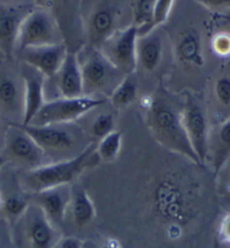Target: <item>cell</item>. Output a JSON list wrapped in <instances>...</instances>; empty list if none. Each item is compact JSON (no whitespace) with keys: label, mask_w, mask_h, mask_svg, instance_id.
Wrapping results in <instances>:
<instances>
[{"label":"cell","mask_w":230,"mask_h":248,"mask_svg":"<svg viewBox=\"0 0 230 248\" xmlns=\"http://www.w3.org/2000/svg\"><path fill=\"white\" fill-rule=\"evenodd\" d=\"M24 8L25 6L0 3V53L6 59L13 58L20 23L31 10Z\"/></svg>","instance_id":"cell-17"},{"label":"cell","mask_w":230,"mask_h":248,"mask_svg":"<svg viewBox=\"0 0 230 248\" xmlns=\"http://www.w3.org/2000/svg\"><path fill=\"white\" fill-rule=\"evenodd\" d=\"M7 128H8V123L0 117V154H2L3 147H5Z\"/></svg>","instance_id":"cell-35"},{"label":"cell","mask_w":230,"mask_h":248,"mask_svg":"<svg viewBox=\"0 0 230 248\" xmlns=\"http://www.w3.org/2000/svg\"><path fill=\"white\" fill-rule=\"evenodd\" d=\"M120 8L112 0H99L90 10L84 25L89 46L100 48L101 45L119 30Z\"/></svg>","instance_id":"cell-12"},{"label":"cell","mask_w":230,"mask_h":248,"mask_svg":"<svg viewBox=\"0 0 230 248\" xmlns=\"http://www.w3.org/2000/svg\"><path fill=\"white\" fill-rule=\"evenodd\" d=\"M181 116L191 146L199 158L201 165H203L208 158L210 140L207 113L198 100L189 95L184 100Z\"/></svg>","instance_id":"cell-11"},{"label":"cell","mask_w":230,"mask_h":248,"mask_svg":"<svg viewBox=\"0 0 230 248\" xmlns=\"http://www.w3.org/2000/svg\"><path fill=\"white\" fill-rule=\"evenodd\" d=\"M175 0H156V5L154 9L153 17V30H156L158 26L164 24L168 20L169 13L173 8Z\"/></svg>","instance_id":"cell-29"},{"label":"cell","mask_w":230,"mask_h":248,"mask_svg":"<svg viewBox=\"0 0 230 248\" xmlns=\"http://www.w3.org/2000/svg\"><path fill=\"white\" fill-rule=\"evenodd\" d=\"M175 55L185 68H201L204 65L202 41L194 28L184 30L175 43Z\"/></svg>","instance_id":"cell-19"},{"label":"cell","mask_w":230,"mask_h":248,"mask_svg":"<svg viewBox=\"0 0 230 248\" xmlns=\"http://www.w3.org/2000/svg\"><path fill=\"white\" fill-rule=\"evenodd\" d=\"M64 43L58 20L45 8L31 9L20 23L15 52L20 54L31 47Z\"/></svg>","instance_id":"cell-6"},{"label":"cell","mask_w":230,"mask_h":248,"mask_svg":"<svg viewBox=\"0 0 230 248\" xmlns=\"http://www.w3.org/2000/svg\"><path fill=\"white\" fill-rule=\"evenodd\" d=\"M60 97L77 98L84 95L82 73L77 53L68 52L61 68L53 78Z\"/></svg>","instance_id":"cell-18"},{"label":"cell","mask_w":230,"mask_h":248,"mask_svg":"<svg viewBox=\"0 0 230 248\" xmlns=\"http://www.w3.org/2000/svg\"><path fill=\"white\" fill-rule=\"evenodd\" d=\"M38 5H41L42 8H45L51 12V8H55L56 6L61 7L69 3L70 0H34Z\"/></svg>","instance_id":"cell-34"},{"label":"cell","mask_w":230,"mask_h":248,"mask_svg":"<svg viewBox=\"0 0 230 248\" xmlns=\"http://www.w3.org/2000/svg\"><path fill=\"white\" fill-rule=\"evenodd\" d=\"M211 48L215 55L221 58L230 56V34L229 33H218L211 40Z\"/></svg>","instance_id":"cell-30"},{"label":"cell","mask_w":230,"mask_h":248,"mask_svg":"<svg viewBox=\"0 0 230 248\" xmlns=\"http://www.w3.org/2000/svg\"><path fill=\"white\" fill-rule=\"evenodd\" d=\"M20 126L45 152L51 162L76 157L88 146L80 145L84 140V134L73 123Z\"/></svg>","instance_id":"cell-3"},{"label":"cell","mask_w":230,"mask_h":248,"mask_svg":"<svg viewBox=\"0 0 230 248\" xmlns=\"http://www.w3.org/2000/svg\"><path fill=\"white\" fill-rule=\"evenodd\" d=\"M209 155L212 170L217 175L230 158V118L218 127L215 137L209 140Z\"/></svg>","instance_id":"cell-21"},{"label":"cell","mask_w":230,"mask_h":248,"mask_svg":"<svg viewBox=\"0 0 230 248\" xmlns=\"http://www.w3.org/2000/svg\"><path fill=\"white\" fill-rule=\"evenodd\" d=\"M68 47L64 43L27 48L20 53L23 63L41 72L46 79H53L61 68Z\"/></svg>","instance_id":"cell-14"},{"label":"cell","mask_w":230,"mask_h":248,"mask_svg":"<svg viewBox=\"0 0 230 248\" xmlns=\"http://www.w3.org/2000/svg\"><path fill=\"white\" fill-rule=\"evenodd\" d=\"M99 248H122V247H119L118 244L116 243V244H106V245H102Z\"/></svg>","instance_id":"cell-37"},{"label":"cell","mask_w":230,"mask_h":248,"mask_svg":"<svg viewBox=\"0 0 230 248\" xmlns=\"http://www.w3.org/2000/svg\"><path fill=\"white\" fill-rule=\"evenodd\" d=\"M70 209L73 224L77 228H84V227L92 224V221L94 220V204L92 202L89 193L83 187H77L76 190H72Z\"/></svg>","instance_id":"cell-22"},{"label":"cell","mask_w":230,"mask_h":248,"mask_svg":"<svg viewBox=\"0 0 230 248\" xmlns=\"http://www.w3.org/2000/svg\"><path fill=\"white\" fill-rule=\"evenodd\" d=\"M19 221H23L25 238L31 248H55L58 246L61 239L59 228L48 220L36 203H31Z\"/></svg>","instance_id":"cell-13"},{"label":"cell","mask_w":230,"mask_h":248,"mask_svg":"<svg viewBox=\"0 0 230 248\" xmlns=\"http://www.w3.org/2000/svg\"><path fill=\"white\" fill-rule=\"evenodd\" d=\"M107 98L86 94L77 98H53L52 100L45 101L40 111L28 125L43 126L74 123L88 112L107 104Z\"/></svg>","instance_id":"cell-7"},{"label":"cell","mask_w":230,"mask_h":248,"mask_svg":"<svg viewBox=\"0 0 230 248\" xmlns=\"http://www.w3.org/2000/svg\"><path fill=\"white\" fill-rule=\"evenodd\" d=\"M138 36V28L132 24L125 28H119L99 49L116 69L128 76L137 68Z\"/></svg>","instance_id":"cell-9"},{"label":"cell","mask_w":230,"mask_h":248,"mask_svg":"<svg viewBox=\"0 0 230 248\" xmlns=\"http://www.w3.org/2000/svg\"><path fill=\"white\" fill-rule=\"evenodd\" d=\"M219 235L225 243L230 245V212L222 218L219 227Z\"/></svg>","instance_id":"cell-31"},{"label":"cell","mask_w":230,"mask_h":248,"mask_svg":"<svg viewBox=\"0 0 230 248\" xmlns=\"http://www.w3.org/2000/svg\"><path fill=\"white\" fill-rule=\"evenodd\" d=\"M25 88V110L22 125L31 124L34 117L45 104V82L46 78L37 70L23 63L20 69Z\"/></svg>","instance_id":"cell-16"},{"label":"cell","mask_w":230,"mask_h":248,"mask_svg":"<svg viewBox=\"0 0 230 248\" xmlns=\"http://www.w3.org/2000/svg\"><path fill=\"white\" fill-rule=\"evenodd\" d=\"M31 197H33L34 203H36L43 210L48 220L56 228L63 226L72 198L71 186L51 187Z\"/></svg>","instance_id":"cell-15"},{"label":"cell","mask_w":230,"mask_h":248,"mask_svg":"<svg viewBox=\"0 0 230 248\" xmlns=\"http://www.w3.org/2000/svg\"><path fill=\"white\" fill-rule=\"evenodd\" d=\"M209 9L230 8V0H196Z\"/></svg>","instance_id":"cell-32"},{"label":"cell","mask_w":230,"mask_h":248,"mask_svg":"<svg viewBox=\"0 0 230 248\" xmlns=\"http://www.w3.org/2000/svg\"><path fill=\"white\" fill-rule=\"evenodd\" d=\"M154 211L163 220L169 222V232H180L192 217L190 198L179 182L172 178H163L152 190Z\"/></svg>","instance_id":"cell-5"},{"label":"cell","mask_w":230,"mask_h":248,"mask_svg":"<svg viewBox=\"0 0 230 248\" xmlns=\"http://www.w3.org/2000/svg\"><path fill=\"white\" fill-rule=\"evenodd\" d=\"M1 55H2V54H1V53H0V56H1Z\"/></svg>","instance_id":"cell-40"},{"label":"cell","mask_w":230,"mask_h":248,"mask_svg":"<svg viewBox=\"0 0 230 248\" xmlns=\"http://www.w3.org/2000/svg\"><path fill=\"white\" fill-rule=\"evenodd\" d=\"M115 126L116 119L114 115L110 112H102L95 117L93 122L91 123L89 129L90 137L93 140L94 143H98L104 137L115 132Z\"/></svg>","instance_id":"cell-27"},{"label":"cell","mask_w":230,"mask_h":248,"mask_svg":"<svg viewBox=\"0 0 230 248\" xmlns=\"http://www.w3.org/2000/svg\"><path fill=\"white\" fill-rule=\"evenodd\" d=\"M6 163H7V161H6V158L3 157V155L2 154H0V171H1L2 170V168L3 166L6 165Z\"/></svg>","instance_id":"cell-38"},{"label":"cell","mask_w":230,"mask_h":248,"mask_svg":"<svg viewBox=\"0 0 230 248\" xmlns=\"http://www.w3.org/2000/svg\"><path fill=\"white\" fill-rule=\"evenodd\" d=\"M25 110V88L22 73L0 62V117L8 124L22 125Z\"/></svg>","instance_id":"cell-10"},{"label":"cell","mask_w":230,"mask_h":248,"mask_svg":"<svg viewBox=\"0 0 230 248\" xmlns=\"http://www.w3.org/2000/svg\"><path fill=\"white\" fill-rule=\"evenodd\" d=\"M123 146V133L115 130L97 143V154L104 162H114L119 156Z\"/></svg>","instance_id":"cell-26"},{"label":"cell","mask_w":230,"mask_h":248,"mask_svg":"<svg viewBox=\"0 0 230 248\" xmlns=\"http://www.w3.org/2000/svg\"><path fill=\"white\" fill-rule=\"evenodd\" d=\"M145 122L152 137L163 147L201 165L184 129L181 110L164 95L157 94L148 99Z\"/></svg>","instance_id":"cell-1"},{"label":"cell","mask_w":230,"mask_h":248,"mask_svg":"<svg viewBox=\"0 0 230 248\" xmlns=\"http://www.w3.org/2000/svg\"><path fill=\"white\" fill-rule=\"evenodd\" d=\"M2 155L7 163H12L23 171L51 163L45 152L19 124H8Z\"/></svg>","instance_id":"cell-8"},{"label":"cell","mask_w":230,"mask_h":248,"mask_svg":"<svg viewBox=\"0 0 230 248\" xmlns=\"http://www.w3.org/2000/svg\"><path fill=\"white\" fill-rule=\"evenodd\" d=\"M5 1L12 6H26V3L30 0H5ZM0 3H1V0H0Z\"/></svg>","instance_id":"cell-36"},{"label":"cell","mask_w":230,"mask_h":248,"mask_svg":"<svg viewBox=\"0 0 230 248\" xmlns=\"http://www.w3.org/2000/svg\"><path fill=\"white\" fill-rule=\"evenodd\" d=\"M58 248H82V242L76 237H64L60 239Z\"/></svg>","instance_id":"cell-33"},{"label":"cell","mask_w":230,"mask_h":248,"mask_svg":"<svg viewBox=\"0 0 230 248\" xmlns=\"http://www.w3.org/2000/svg\"><path fill=\"white\" fill-rule=\"evenodd\" d=\"M81 53L82 54L80 58L77 56V60L82 73L84 94L91 97L105 94L106 98L109 97L126 76L116 69L99 48L87 46Z\"/></svg>","instance_id":"cell-4"},{"label":"cell","mask_w":230,"mask_h":248,"mask_svg":"<svg viewBox=\"0 0 230 248\" xmlns=\"http://www.w3.org/2000/svg\"><path fill=\"white\" fill-rule=\"evenodd\" d=\"M163 58V41L155 30L138 36L137 66L146 72L156 70Z\"/></svg>","instance_id":"cell-20"},{"label":"cell","mask_w":230,"mask_h":248,"mask_svg":"<svg viewBox=\"0 0 230 248\" xmlns=\"http://www.w3.org/2000/svg\"><path fill=\"white\" fill-rule=\"evenodd\" d=\"M2 196L3 202L0 212L2 214L3 220L8 225H16L30 208L31 203V196L23 190H20V192H9L8 194L2 192Z\"/></svg>","instance_id":"cell-23"},{"label":"cell","mask_w":230,"mask_h":248,"mask_svg":"<svg viewBox=\"0 0 230 248\" xmlns=\"http://www.w3.org/2000/svg\"><path fill=\"white\" fill-rule=\"evenodd\" d=\"M100 159L97 154V143L91 141L76 157L55 161L40 168L23 171L19 175V187L25 193L33 196L51 187L71 186L87 169Z\"/></svg>","instance_id":"cell-2"},{"label":"cell","mask_w":230,"mask_h":248,"mask_svg":"<svg viewBox=\"0 0 230 248\" xmlns=\"http://www.w3.org/2000/svg\"><path fill=\"white\" fill-rule=\"evenodd\" d=\"M2 202H3V196H2V189H1V186H0V211H1V208H2Z\"/></svg>","instance_id":"cell-39"},{"label":"cell","mask_w":230,"mask_h":248,"mask_svg":"<svg viewBox=\"0 0 230 248\" xmlns=\"http://www.w3.org/2000/svg\"><path fill=\"white\" fill-rule=\"evenodd\" d=\"M215 98L222 107H230V77L222 76L215 80Z\"/></svg>","instance_id":"cell-28"},{"label":"cell","mask_w":230,"mask_h":248,"mask_svg":"<svg viewBox=\"0 0 230 248\" xmlns=\"http://www.w3.org/2000/svg\"><path fill=\"white\" fill-rule=\"evenodd\" d=\"M155 5L156 0H133V24L138 28L139 36L153 31Z\"/></svg>","instance_id":"cell-25"},{"label":"cell","mask_w":230,"mask_h":248,"mask_svg":"<svg viewBox=\"0 0 230 248\" xmlns=\"http://www.w3.org/2000/svg\"><path fill=\"white\" fill-rule=\"evenodd\" d=\"M138 94L137 81L133 74H128L120 81L116 89L109 95V100L116 109L129 107L136 100Z\"/></svg>","instance_id":"cell-24"}]
</instances>
